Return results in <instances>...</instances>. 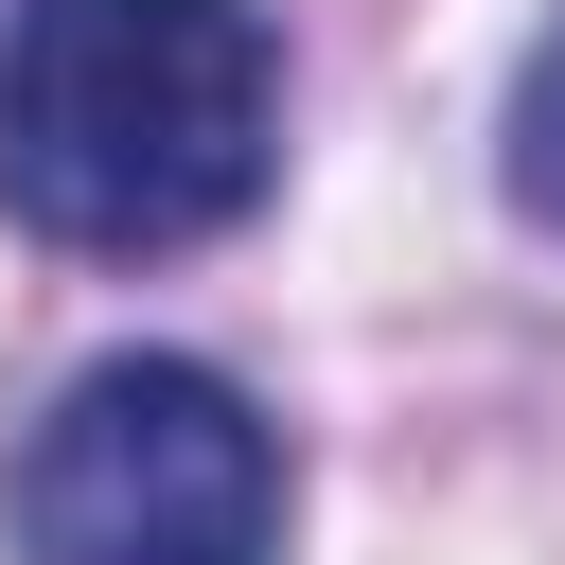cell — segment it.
Returning a JSON list of instances; mask_svg holds the SVG:
<instances>
[{
    "mask_svg": "<svg viewBox=\"0 0 565 565\" xmlns=\"http://www.w3.org/2000/svg\"><path fill=\"white\" fill-rule=\"evenodd\" d=\"M282 177V53L247 0H18L0 35V212L88 265L212 247Z\"/></svg>",
    "mask_w": 565,
    "mask_h": 565,
    "instance_id": "cell-1",
    "label": "cell"
},
{
    "mask_svg": "<svg viewBox=\"0 0 565 565\" xmlns=\"http://www.w3.org/2000/svg\"><path fill=\"white\" fill-rule=\"evenodd\" d=\"M18 565H282V424L194 353H106L18 424Z\"/></svg>",
    "mask_w": 565,
    "mask_h": 565,
    "instance_id": "cell-2",
    "label": "cell"
},
{
    "mask_svg": "<svg viewBox=\"0 0 565 565\" xmlns=\"http://www.w3.org/2000/svg\"><path fill=\"white\" fill-rule=\"evenodd\" d=\"M494 177H512V212H530V230H565V18H547V35H530V71H512Z\"/></svg>",
    "mask_w": 565,
    "mask_h": 565,
    "instance_id": "cell-3",
    "label": "cell"
}]
</instances>
